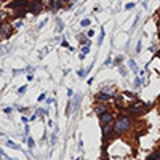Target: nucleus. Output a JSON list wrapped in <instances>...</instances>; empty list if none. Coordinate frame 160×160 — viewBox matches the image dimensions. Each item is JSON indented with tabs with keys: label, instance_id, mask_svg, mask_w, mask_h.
<instances>
[{
	"label": "nucleus",
	"instance_id": "dca6fc26",
	"mask_svg": "<svg viewBox=\"0 0 160 160\" xmlns=\"http://www.w3.org/2000/svg\"><path fill=\"white\" fill-rule=\"evenodd\" d=\"M141 83H142V80L136 77V80H135V85H136V87H141Z\"/></svg>",
	"mask_w": 160,
	"mask_h": 160
},
{
	"label": "nucleus",
	"instance_id": "4be33fe9",
	"mask_svg": "<svg viewBox=\"0 0 160 160\" xmlns=\"http://www.w3.org/2000/svg\"><path fill=\"white\" fill-rule=\"evenodd\" d=\"M8 160H15V158H10V157H8Z\"/></svg>",
	"mask_w": 160,
	"mask_h": 160
},
{
	"label": "nucleus",
	"instance_id": "9b49d317",
	"mask_svg": "<svg viewBox=\"0 0 160 160\" xmlns=\"http://www.w3.org/2000/svg\"><path fill=\"white\" fill-rule=\"evenodd\" d=\"M158 157H160V152H154L152 155H149V158H148V160H157Z\"/></svg>",
	"mask_w": 160,
	"mask_h": 160
},
{
	"label": "nucleus",
	"instance_id": "ddd939ff",
	"mask_svg": "<svg viewBox=\"0 0 160 160\" xmlns=\"http://www.w3.org/2000/svg\"><path fill=\"white\" fill-rule=\"evenodd\" d=\"M7 146H10V148H13V149H18V146L13 142V141H7Z\"/></svg>",
	"mask_w": 160,
	"mask_h": 160
},
{
	"label": "nucleus",
	"instance_id": "a211bd4d",
	"mask_svg": "<svg viewBox=\"0 0 160 160\" xmlns=\"http://www.w3.org/2000/svg\"><path fill=\"white\" fill-rule=\"evenodd\" d=\"M3 112H5V114H11V108H5Z\"/></svg>",
	"mask_w": 160,
	"mask_h": 160
},
{
	"label": "nucleus",
	"instance_id": "f257e3e1",
	"mask_svg": "<svg viewBox=\"0 0 160 160\" xmlns=\"http://www.w3.org/2000/svg\"><path fill=\"white\" fill-rule=\"evenodd\" d=\"M131 127V118L130 117H120L114 123V131L115 133H125Z\"/></svg>",
	"mask_w": 160,
	"mask_h": 160
},
{
	"label": "nucleus",
	"instance_id": "423d86ee",
	"mask_svg": "<svg viewBox=\"0 0 160 160\" xmlns=\"http://www.w3.org/2000/svg\"><path fill=\"white\" fill-rule=\"evenodd\" d=\"M28 7V2L26 0H16V2L10 3V8H26Z\"/></svg>",
	"mask_w": 160,
	"mask_h": 160
},
{
	"label": "nucleus",
	"instance_id": "2eb2a0df",
	"mask_svg": "<svg viewBox=\"0 0 160 160\" xmlns=\"http://www.w3.org/2000/svg\"><path fill=\"white\" fill-rule=\"evenodd\" d=\"M90 51V43H87L85 47H83V50H82V53H83V55H85V53H88Z\"/></svg>",
	"mask_w": 160,
	"mask_h": 160
},
{
	"label": "nucleus",
	"instance_id": "4468645a",
	"mask_svg": "<svg viewBox=\"0 0 160 160\" xmlns=\"http://www.w3.org/2000/svg\"><path fill=\"white\" fill-rule=\"evenodd\" d=\"M90 22H91L90 19H82V22H80V24H82L83 28H87V26H90Z\"/></svg>",
	"mask_w": 160,
	"mask_h": 160
},
{
	"label": "nucleus",
	"instance_id": "f3484780",
	"mask_svg": "<svg viewBox=\"0 0 160 160\" xmlns=\"http://www.w3.org/2000/svg\"><path fill=\"white\" fill-rule=\"evenodd\" d=\"M24 91H26V87H21V88L18 90V93H19V95H22V93H24Z\"/></svg>",
	"mask_w": 160,
	"mask_h": 160
},
{
	"label": "nucleus",
	"instance_id": "5701e85b",
	"mask_svg": "<svg viewBox=\"0 0 160 160\" xmlns=\"http://www.w3.org/2000/svg\"><path fill=\"white\" fill-rule=\"evenodd\" d=\"M157 160H160V157H158V158H157Z\"/></svg>",
	"mask_w": 160,
	"mask_h": 160
},
{
	"label": "nucleus",
	"instance_id": "aec40b11",
	"mask_svg": "<svg viewBox=\"0 0 160 160\" xmlns=\"http://www.w3.org/2000/svg\"><path fill=\"white\" fill-rule=\"evenodd\" d=\"M3 18H5V13H2V11H0V22L3 21Z\"/></svg>",
	"mask_w": 160,
	"mask_h": 160
},
{
	"label": "nucleus",
	"instance_id": "1a4fd4ad",
	"mask_svg": "<svg viewBox=\"0 0 160 160\" xmlns=\"http://www.w3.org/2000/svg\"><path fill=\"white\" fill-rule=\"evenodd\" d=\"M62 2H64V0H51V8L53 10H59Z\"/></svg>",
	"mask_w": 160,
	"mask_h": 160
},
{
	"label": "nucleus",
	"instance_id": "39448f33",
	"mask_svg": "<svg viewBox=\"0 0 160 160\" xmlns=\"http://www.w3.org/2000/svg\"><path fill=\"white\" fill-rule=\"evenodd\" d=\"M112 114H109V112H106V114H102L101 115V123L102 125H108V123H112Z\"/></svg>",
	"mask_w": 160,
	"mask_h": 160
},
{
	"label": "nucleus",
	"instance_id": "6ab92c4d",
	"mask_svg": "<svg viewBox=\"0 0 160 160\" xmlns=\"http://www.w3.org/2000/svg\"><path fill=\"white\" fill-rule=\"evenodd\" d=\"M133 7H135V3H128V5H127V7H125V8H127V10H131V8H133Z\"/></svg>",
	"mask_w": 160,
	"mask_h": 160
},
{
	"label": "nucleus",
	"instance_id": "9d476101",
	"mask_svg": "<svg viewBox=\"0 0 160 160\" xmlns=\"http://www.w3.org/2000/svg\"><path fill=\"white\" fill-rule=\"evenodd\" d=\"M106 111H108V109H106L102 104H99V106H95V112H96L98 115H102V114H106Z\"/></svg>",
	"mask_w": 160,
	"mask_h": 160
},
{
	"label": "nucleus",
	"instance_id": "0eeeda50",
	"mask_svg": "<svg viewBox=\"0 0 160 160\" xmlns=\"http://www.w3.org/2000/svg\"><path fill=\"white\" fill-rule=\"evenodd\" d=\"M112 98V95H109V93H98V95H96V99L98 101H108V99H111Z\"/></svg>",
	"mask_w": 160,
	"mask_h": 160
},
{
	"label": "nucleus",
	"instance_id": "7ed1b4c3",
	"mask_svg": "<svg viewBox=\"0 0 160 160\" xmlns=\"http://www.w3.org/2000/svg\"><path fill=\"white\" fill-rule=\"evenodd\" d=\"M144 109H146V106H144V104H141V102H138V104H133V106H130V108H128V111H130L131 114L142 112Z\"/></svg>",
	"mask_w": 160,
	"mask_h": 160
},
{
	"label": "nucleus",
	"instance_id": "412c9836",
	"mask_svg": "<svg viewBox=\"0 0 160 160\" xmlns=\"http://www.w3.org/2000/svg\"><path fill=\"white\" fill-rule=\"evenodd\" d=\"M28 142H29V148H34V141H32L31 138H29V141H28Z\"/></svg>",
	"mask_w": 160,
	"mask_h": 160
},
{
	"label": "nucleus",
	"instance_id": "20e7f679",
	"mask_svg": "<svg viewBox=\"0 0 160 160\" xmlns=\"http://www.w3.org/2000/svg\"><path fill=\"white\" fill-rule=\"evenodd\" d=\"M10 32H11V26H10L8 22H3L2 26H0V34H2L3 37L10 35Z\"/></svg>",
	"mask_w": 160,
	"mask_h": 160
},
{
	"label": "nucleus",
	"instance_id": "f8f14e48",
	"mask_svg": "<svg viewBox=\"0 0 160 160\" xmlns=\"http://www.w3.org/2000/svg\"><path fill=\"white\" fill-rule=\"evenodd\" d=\"M130 68L135 71V72H138V68H136V64H135V61H130Z\"/></svg>",
	"mask_w": 160,
	"mask_h": 160
},
{
	"label": "nucleus",
	"instance_id": "6e6552de",
	"mask_svg": "<svg viewBox=\"0 0 160 160\" xmlns=\"http://www.w3.org/2000/svg\"><path fill=\"white\" fill-rule=\"evenodd\" d=\"M112 130H114V125H112V123L104 125V128H102V135H104V136H108V135H109V133H111Z\"/></svg>",
	"mask_w": 160,
	"mask_h": 160
},
{
	"label": "nucleus",
	"instance_id": "f03ea898",
	"mask_svg": "<svg viewBox=\"0 0 160 160\" xmlns=\"http://www.w3.org/2000/svg\"><path fill=\"white\" fill-rule=\"evenodd\" d=\"M29 10L31 13H34V15H38L40 11H42V3H40V0H37V2H32L29 5Z\"/></svg>",
	"mask_w": 160,
	"mask_h": 160
}]
</instances>
